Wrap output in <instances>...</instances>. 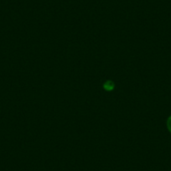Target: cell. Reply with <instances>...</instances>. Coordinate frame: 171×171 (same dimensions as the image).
I'll return each mask as SVG.
<instances>
[{
	"label": "cell",
	"mask_w": 171,
	"mask_h": 171,
	"mask_svg": "<svg viewBox=\"0 0 171 171\" xmlns=\"http://www.w3.org/2000/svg\"><path fill=\"white\" fill-rule=\"evenodd\" d=\"M103 87H104L106 91L111 92V91H112L114 89V87H115V84H114L113 82H112V81H107V82H106L104 83Z\"/></svg>",
	"instance_id": "obj_1"
},
{
	"label": "cell",
	"mask_w": 171,
	"mask_h": 171,
	"mask_svg": "<svg viewBox=\"0 0 171 171\" xmlns=\"http://www.w3.org/2000/svg\"><path fill=\"white\" fill-rule=\"evenodd\" d=\"M167 127L169 128L170 132H171V116L169 117V119H168V121H167Z\"/></svg>",
	"instance_id": "obj_2"
}]
</instances>
